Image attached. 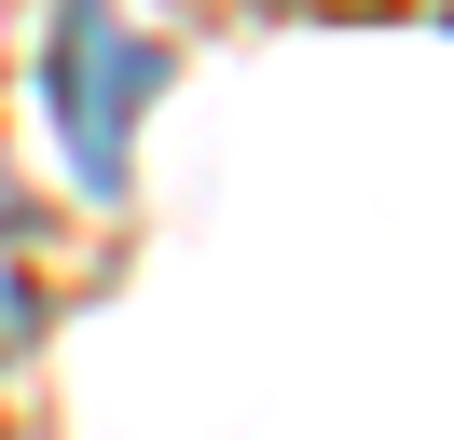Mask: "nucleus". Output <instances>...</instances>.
<instances>
[{"label": "nucleus", "instance_id": "f03ea898", "mask_svg": "<svg viewBox=\"0 0 454 440\" xmlns=\"http://www.w3.org/2000/svg\"><path fill=\"white\" fill-rule=\"evenodd\" d=\"M42 344V289H28V275H14V262H0V372H14V358H28Z\"/></svg>", "mask_w": 454, "mask_h": 440}, {"label": "nucleus", "instance_id": "7ed1b4c3", "mask_svg": "<svg viewBox=\"0 0 454 440\" xmlns=\"http://www.w3.org/2000/svg\"><path fill=\"white\" fill-rule=\"evenodd\" d=\"M0 234H14V165H0Z\"/></svg>", "mask_w": 454, "mask_h": 440}, {"label": "nucleus", "instance_id": "f257e3e1", "mask_svg": "<svg viewBox=\"0 0 454 440\" xmlns=\"http://www.w3.org/2000/svg\"><path fill=\"white\" fill-rule=\"evenodd\" d=\"M152 97H166V42L124 0H56V28H42V110H56V152H69L83 192H124V152H138Z\"/></svg>", "mask_w": 454, "mask_h": 440}]
</instances>
